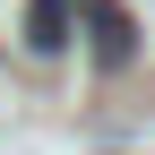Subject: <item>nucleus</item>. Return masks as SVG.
<instances>
[{
	"label": "nucleus",
	"mask_w": 155,
	"mask_h": 155,
	"mask_svg": "<svg viewBox=\"0 0 155 155\" xmlns=\"http://www.w3.org/2000/svg\"><path fill=\"white\" fill-rule=\"evenodd\" d=\"M78 26H86V52L104 69H129L138 61V17H129L121 0H78Z\"/></svg>",
	"instance_id": "f257e3e1"
},
{
	"label": "nucleus",
	"mask_w": 155,
	"mask_h": 155,
	"mask_svg": "<svg viewBox=\"0 0 155 155\" xmlns=\"http://www.w3.org/2000/svg\"><path fill=\"white\" fill-rule=\"evenodd\" d=\"M78 43V0H26V52L35 61H61Z\"/></svg>",
	"instance_id": "f03ea898"
}]
</instances>
